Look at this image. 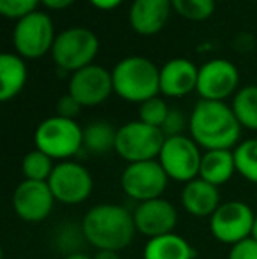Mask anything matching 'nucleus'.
<instances>
[{"label": "nucleus", "instance_id": "f257e3e1", "mask_svg": "<svg viewBox=\"0 0 257 259\" xmlns=\"http://www.w3.org/2000/svg\"><path fill=\"white\" fill-rule=\"evenodd\" d=\"M189 118L190 138L204 150H234L241 143V125L226 103L199 99Z\"/></svg>", "mask_w": 257, "mask_h": 259}, {"label": "nucleus", "instance_id": "f03ea898", "mask_svg": "<svg viewBox=\"0 0 257 259\" xmlns=\"http://www.w3.org/2000/svg\"><path fill=\"white\" fill-rule=\"evenodd\" d=\"M83 231L88 245L97 250H120L127 249L136 235L132 213L122 205L99 203L85 213L81 221Z\"/></svg>", "mask_w": 257, "mask_h": 259}, {"label": "nucleus", "instance_id": "7ed1b4c3", "mask_svg": "<svg viewBox=\"0 0 257 259\" xmlns=\"http://www.w3.org/2000/svg\"><path fill=\"white\" fill-rule=\"evenodd\" d=\"M113 89L120 99L144 103L161 94V69L144 57H127L113 67Z\"/></svg>", "mask_w": 257, "mask_h": 259}, {"label": "nucleus", "instance_id": "20e7f679", "mask_svg": "<svg viewBox=\"0 0 257 259\" xmlns=\"http://www.w3.org/2000/svg\"><path fill=\"white\" fill-rule=\"evenodd\" d=\"M35 148L44 152L53 160H71L83 150V129L76 120L55 115L42 120L34 134Z\"/></svg>", "mask_w": 257, "mask_h": 259}, {"label": "nucleus", "instance_id": "39448f33", "mask_svg": "<svg viewBox=\"0 0 257 259\" xmlns=\"http://www.w3.org/2000/svg\"><path fill=\"white\" fill-rule=\"evenodd\" d=\"M97 53L99 39L85 27H71L60 32L52 48L53 62L67 72H76L90 65Z\"/></svg>", "mask_w": 257, "mask_h": 259}, {"label": "nucleus", "instance_id": "423d86ee", "mask_svg": "<svg viewBox=\"0 0 257 259\" xmlns=\"http://www.w3.org/2000/svg\"><path fill=\"white\" fill-rule=\"evenodd\" d=\"M166 136L161 129L143 123L141 120L118 127L115 152L127 164L159 159Z\"/></svg>", "mask_w": 257, "mask_h": 259}, {"label": "nucleus", "instance_id": "0eeeda50", "mask_svg": "<svg viewBox=\"0 0 257 259\" xmlns=\"http://www.w3.org/2000/svg\"><path fill=\"white\" fill-rule=\"evenodd\" d=\"M55 27L52 18L42 11H35L16 21L13 30V45L21 58L35 60L52 52L55 45Z\"/></svg>", "mask_w": 257, "mask_h": 259}, {"label": "nucleus", "instance_id": "6e6552de", "mask_svg": "<svg viewBox=\"0 0 257 259\" xmlns=\"http://www.w3.org/2000/svg\"><path fill=\"white\" fill-rule=\"evenodd\" d=\"M157 160L164 167L169 180L189 184V182L199 178L202 160L201 147L185 134L166 138Z\"/></svg>", "mask_w": 257, "mask_h": 259}, {"label": "nucleus", "instance_id": "1a4fd4ad", "mask_svg": "<svg viewBox=\"0 0 257 259\" xmlns=\"http://www.w3.org/2000/svg\"><path fill=\"white\" fill-rule=\"evenodd\" d=\"M169 177L157 159L127 164L120 177V187L127 198L137 203L162 198Z\"/></svg>", "mask_w": 257, "mask_h": 259}, {"label": "nucleus", "instance_id": "9d476101", "mask_svg": "<svg viewBox=\"0 0 257 259\" xmlns=\"http://www.w3.org/2000/svg\"><path fill=\"white\" fill-rule=\"evenodd\" d=\"M255 213L243 201H226L210 217V231L213 238L226 245H236L250 238Z\"/></svg>", "mask_w": 257, "mask_h": 259}, {"label": "nucleus", "instance_id": "9b49d317", "mask_svg": "<svg viewBox=\"0 0 257 259\" xmlns=\"http://www.w3.org/2000/svg\"><path fill=\"white\" fill-rule=\"evenodd\" d=\"M53 196L62 205H81L93 191V178L83 164L76 160H62L55 164L48 180Z\"/></svg>", "mask_w": 257, "mask_h": 259}, {"label": "nucleus", "instance_id": "f8f14e48", "mask_svg": "<svg viewBox=\"0 0 257 259\" xmlns=\"http://www.w3.org/2000/svg\"><path fill=\"white\" fill-rule=\"evenodd\" d=\"M240 83V72L233 62L226 58H213L199 67L197 94L204 101H224L233 96Z\"/></svg>", "mask_w": 257, "mask_h": 259}, {"label": "nucleus", "instance_id": "ddd939ff", "mask_svg": "<svg viewBox=\"0 0 257 259\" xmlns=\"http://www.w3.org/2000/svg\"><path fill=\"white\" fill-rule=\"evenodd\" d=\"M115 92L113 74L106 67L90 64L79 71L72 72L69 79V94L83 108L102 104Z\"/></svg>", "mask_w": 257, "mask_h": 259}, {"label": "nucleus", "instance_id": "4468645a", "mask_svg": "<svg viewBox=\"0 0 257 259\" xmlns=\"http://www.w3.org/2000/svg\"><path fill=\"white\" fill-rule=\"evenodd\" d=\"M55 196L48 182L23 180L13 194V208L16 215L25 222H42L49 217L55 205Z\"/></svg>", "mask_w": 257, "mask_h": 259}, {"label": "nucleus", "instance_id": "2eb2a0df", "mask_svg": "<svg viewBox=\"0 0 257 259\" xmlns=\"http://www.w3.org/2000/svg\"><path fill=\"white\" fill-rule=\"evenodd\" d=\"M132 217L136 231L146 236L148 240L175 233V228L178 224V211L175 205L164 198L137 203Z\"/></svg>", "mask_w": 257, "mask_h": 259}, {"label": "nucleus", "instance_id": "dca6fc26", "mask_svg": "<svg viewBox=\"0 0 257 259\" xmlns=\"http://www.w3.org/2000/svg\"><path fill=\"white\" fill-rule=\"evenodd\" d=\"M199 69L187 58H171L161 67V94L183 97L197 87Z\"/></svg>", "mask_w": 257, "mask_h": 259}, {"label": "nucleus", "instance_id": "f3484780", "mask_svg": "<svg viewBox=\"0 0 257 259\" xmlns=\"http://www.w3.org/2000/svg\"><path fill=\"white\" fill-rule=\"evenodd\" d=\"M171 0H134L129 11V21L139 35H153L168 23Z\"/></svg>", "mask_w": 257, "mask_h": 259}, {"label": "nucleus", "instance_id": "a211bd4d", "mask_svg": "<svg viewBox=\"0 0 257 259\" xmlns=\"http://www.w3.org/2000/svg\"><path fill=\"white\" fill-rule=\"evenodd\" d=\"M182 205L192 217H212L222 203H220V192L219 187L202 178H195L183 185L182 189Z\"/></svg>", "mask_w": 257, "mask_h": 259}, {"label": "nucleus", "instance_id": "6ab92c4d", "mask_svg": "<svg viewBox=\"0 0 257 259\" xmlns=\"http://www.w3.org/2000/svg\"><path fill=\"white\" fill-rule=\"evenodd\" d=\"M28 78L25 60L18 53H2L0 57V101L14 99L23 90Z\"/></svg>", "mask_w": 257, "mask_h": 259}, {"label": "nucleus", "instance_id": "aec40b11", "mask_svg": "<svg viewBox=\"0 0 257 259\" xmlns=\"http://www.w3.org/2000/svg\"><path fill=\"white\" fill-rule=\"evenodd\" d=\"M234 173H236V162L233 150H206L202 154L199 178L220 187L227 184Z\"/></svg>", "mask_w": 257, "mask_h": 259}, {"label": "nucleus", "instance_id": "412c9836", "mask_svg": "<svg viewBox=\"0 0 257 259\" xmlns=\"http://www.w3.org/2000/svg\"><path fill=\"white\" fill-rule=\"evenodd\" d=\"M144 259H194L195 249L190 242L176 233L150 238L143 250Z\"/></svg>", "mask_w": 257, "mask_h": 259}, {"label": "nucleus", "instance_id": "4be33fe9", "mask_svg": "<svg viewBox=\"0 0 257 259\" xmlns=\"http://www.w3.org/2000/svg\"><path fill=\"white\" fill-rule=\"evenodd\" d=\"M117 134L118 129H115L106 120L90 122L83 129V150L93 155L108 154L117 147Z\"/></svg>", "mask_w": 257, "mask_h": 259}, {"label": "nucleus", "instance_id": "5701e85b", "mask_svg": "<svg viewBox=\"0 0 257 259\" xmlns=\"http://www.w3.org/2000/svg\"><path fill=\"white\" fill-rule=\"evenodd\" d=\"M231 108L241 127L257 131V85H248L238 90Z\"/></svg>", "mask_w": 257, "mask_h": 259}, {"label": "nucleus", "instance_id": "b1692460", "mask_svg": "<svg viewBox=\"0 0 257 259\" xmlns=\"http://www.w3.org/2000/svg\"><path fill=\"white\" fill-rule=\"evenodd\" d=\"M53 243H55L57 250L64 254V257H67L72 254L83 252V247L88 243V240L83 231V224L64 222L57 228L55 235H53Z\"/></svg>", "mask_w": 257, "mask_h": 259}, {"label": "nucleus", "instance_id": "393cba45", "mask_svg": "<svg viewBox=\"0 0 257 259\" xmlns=\"http://www.w3.org/2000/svg\"><path fill=\"white\" fill-rule=\"evenodd\" d=\"M53 169H55L53 159L37 148L25 154L23 160H21V173H23L25 180L48 182Z\"/></svg>", "mask_w": 257, "mask_h": 259}, {"label": "nucleus", "instance_id": "a878e982", "mask_svg": "<svg viewBox=\"0 0 257 259\" xmlns=\"http://www.w3.org/2000/svg\"><path fill=\"white\" fill-rule=\"evenodd\" d=\"M236 173H240L247 182L257 185V140H245L234 148Z\"/></svg>", "mask_w": 257, "mask_h": 259}, {"label": "nucleus", "instance_id": "bb28decb", "mask_svg": "<svg viewBox=\"0 0 257 259\" xmlns=\"http://www.w3.org/2000/svg\"><path fill=\"white\" fill-rule=\"evenodd\" d=\"M171 6L185 20L202 21L213 14L215 0H171Z\"/></svg>", "mask_w": 257, "mask_h": 259}, {"label": "nucleus", "instance_id": "cd10ccee", "mask_svg": "<svg viewBox=\"0 0 257 259\" xmlns=\"http://www.w3.org/2000/svg\"><path fill=\"white\" fill-rule=\"evenodd\" d=\"M169 109L171 108L166 104L164 99H161L159 96L151 97V99L139 104V120L143 123H146V125L161 129V127L164 125L166 118H168Z\"/></svg>", "mask_w": 257, "mask_h": 259}, {"label": "nucleus", "instance_id": "c85d7f7f", "mask_svg": "<svg viewBox=\"0 0 257 259\" xmlns=\"http://www.w3.org/2000/svg\"><path fill=\"white\" fill-rule=\"evenodd\" d=\"M41 0H0V13L11 20H21L30 13H35Z\"/></svg>", "mask_w": 257, "mask_h": 259}, {"label": "nucleus", "instance_id": "c756f323", "mask_svg": "<svg viewBox=\"0 0 257 259\" xmlns=\"http://www.w3.org/2000/svg\"><path fill=\"white\" fill-rule=\"evenodd\" d=\"M189 122H190V118H187L185 113L176 108H171L168 113V118H166L164 125L161 127V131L164 133L166 138L183 136L185 129H189Z\"/></svg>", "mask_w": 257, "mask_h": 259}, {"label": "nucleus", "instance_id": "7c9ffc66", "mask_svg": "<svg viewBox=\"0 0 257 259\" xmlns=\"http://www.w3.org/2000/svg\"><path fill=\"white\" fill-rule=\"evenodd\" d=\"M83 106L71 96V94H65V96L60 97L57 101V115L62 116V118H69V120H74L76 116L79 115Z\"/></svg>", "mask_w": 257, "mask_h": 259}, {"label": "nucleus", "instance_id": "2f4dec72", "mask_svg": "<svg viewBox=\"0 0 257 259\" xmlns=\"http://www.w3.org/2000/svg\"><path fill=\"white\" fill-rule=\"evenodd\" d=\"M227 259H257V242L254 238H247L233 245Z\"/></svg>", "mask_w": 257, "mask_h": 259}, {"label": "nucleus", "instance_id": "473e14b6", "mask_svg": "<svg viewBox=\"0 0 257 259\" xmlns=\"http://www.w3.org/2000/svg\"><path fill=\"white\" fill-rule=\"evenodd\" d=\"M88 2L100 11H111V9H115V7L120 6L124 0H88Z\"/></svg>", "mask_w": 257, "mask_h": 259}, {"label": "nucleus", "instance_id": "72a5a7b5", "mask_svg": "<svg viewBox=\"0 0 257 259\" xmlns=\"http://www.w3.org/2000/svg\"><path fill=\"white\" fill-rule=\"evenodd\" d=\"M48 9H55V11H60V9H65L69 7L71 4H74L76 0H41Z\"/></svg>", "mask_w": 257, "mask_h": 259}, {"label": "nucleus", "instance_id": "f704fd0d", "mask_svg": "<svg viewBox=\"0 0 257 259\" xmlns=\"http://www.w3.org/2000/svg\"><path fill=\"white\" fill-rule=\"evenodd\" d=\"M93 259H120V254L115 250H97Z\"/></svg>", "mask_w": 257, "mask_h": 259}, {"label": "nucleus", "instance_id": "c9c22d12", "mask_svg": "<svg viewBox=\"0 0 257 259\" xmlns=\"http://www.w3.org/2000/svg\"><path fill=\"white\" fill-rule=\"evenodd\" d=\"M64 259H93L92 256H88L86 252H78V254H72V256H67Z\"/></svg>", "mask_w": 257, "mask_h": 259}, {"label": "nucleus", "instance_id": "e433bc0d", "mask_svg": "<svg viewBox=\"0 0 257 259\" xmlns=\"http://www.w3.org/2000/svg\"><path fill=\"white\" fill-rule=\"evenodd\" d=\"M250 238H254L257 242V213H255V219H254V226H252V233H250Z\"/></svg>", "mask_w": 257, "mask_h": 259}]
</instances>
